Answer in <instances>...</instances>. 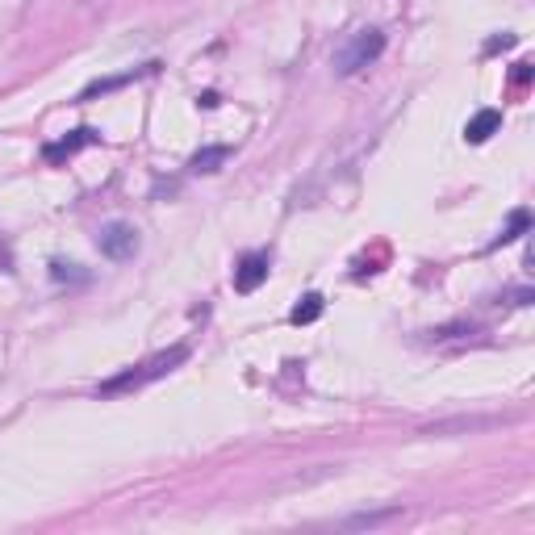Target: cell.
<instances>
[{"label": "cell", "mask_w": 535, "mask_h": 535, "mask_svg": "<svg viewBox=\"0 0 535 535\" xmlns=\"http://www.w3.org/2000/svg\"><path fill=\"white\" fill-rule=\"evenodd\" d=\"M184 360H189V347L176 343V347H168V352H159V356H151V360H143V364H134V368L118 372V377L105 381L97 393H101V398H118V393L143 389V385H151V381H159V377H168V372L180 368Z\"/></svg>", "instance_id": "6da1fadb"}, {"label": "cell", "mask_w": 535, "mask_h": 535, "mask_svg": "<svg viewBox=\"0 0 535 535\" xmlns=\"http://www.w3.org/2000/svg\"><path fill=\"white\" fill-rule=\"evenodd\" d=\"M381 55H385V34H381L377 26L356 30V34L335 51V72H339V76H356V72H364L368 63H377Z\"/></svg>", "instance_id": "7a4b0ae2"}, {"label": "cell", "mask_w": 535, "mask_h": 535, "mask_svg": "<svg viewBox=\"0 0 535 535\" xmlns=\"http://www.w3.org/2000/svg\"><path fill=\"white\" fill-rule=\"evenodd\" d=\"M97 247L109 260H134L138 255V230L130 222H109L101 235H97Z\"/></svg>", "instance_id": "3957f363"}, {"label": "cell", "mask_w": 535, "mask_h": 535, "mask_svg": "<svg viewBox=\"0 0 535 535\" xmlns=\"http://www.w3.org/2000/svg\"><path fill=\"white\" fill-rule=\"evenodd\" d=\"M268 268H272L268 251H251V255H243L239 268H235V289H239V293H255V289H260V285L268 281Z\"/></svg>", "instance_id": "277c9868"}, {"label": "cell", "mask_w": 535, "mask_h": 535, "mask_svg": "<svg viewBox=\"0 0 535 535\" xmlns=\"http://www.w3.org/2000/svg\"><path fill=\"white\" fill-rule=\"evenodd\" d=\"M97 130H88V126H80L72 138H63V143H51V147H42V159H46V164H59V159H72L80 147H92V143H97Z\"/></svg>", "instance_id": "5b68a950"}, {"label": "cell", "mask_w": 535, "mask_h": 535, "mask_svg": "<svg viewBox=\"0 0 535 535\" xmlns=\"http://www.w3.org/2000/svg\"><path fill=\"white\" fill-rule=\"evenodd\" d=\"M498 130H502V113H498V109H481L477 118L464 126V138H469V143L477 147V143H485V138L498 134Z\"/></svg>", "instance_id": "8992f818"}, {"label": "cell", "mask_w": 535, "mask_h": 535, "mask_svg": "<svg viewBox=\"0 0 535 535\" xmlns=\"http://www.w3.org/2000/svg\"><path fill=\"white\" fill-rule=\"evenodd\" d=\"M159 63H147V67H138V72H126V76H113V80H97V84H88L84 92H80V101H92V97H101V92H109V88H122V84H130V80H138V76H147V72H155Z\"/></svg>", "instance_id": "52a82bcc"}, {"label": "cell", "mask_w": 535, "mask_h": 535, "mask_svg": "<svg viewBox=\"0 0 535 535\" xmlns=\"http://www.w3.org/2000/svg\"><path fill=\"white\" fill-rule=\"evenodd\" d=\"M230 159V147H205V151H197L193 159H189V172H218L222 164Z\"/></svg>", "instance_id": "ba28073f"}, {"label": "cell", "mask_w": 535, "mask_h": 535, "mask_svg": "<svg viewBox=\"0 0 535 535\" xmlns=\"http://www.w3.org/2000/svg\"><path fill=\"white\" fill-rule=\"evenodd\" d=\"M318 314H322V293H306V297H301L297 306H293L289 322H293V327H306V322H314Z\"/></svg>", "instance_id": "9c48e42d"}, {"label": "cell", "mask_w": 535, "mask_h": 535, "mask_svg": "<svg viewBox=\"0 0 535 535\" xmlns=\"http://www.w3.org/2000/svg\"><path fill=\"white\" fill-rule=\"evenodd\" d=\"M527 230H531V214H527V209H515V214H510V226L490 243V251H494V247H506V243H515L519 235H527Z\"/></svg>", "instance_id": "30bf717a"}, {"label": "cell", "mask_w": 535, "mask_h": 535, "mask_svg": "<svg viewBox=\"0 0 535 535\" xmlns=\"http://www.w3.org/2000/svg\"><path fill=\"white\" fill-rule=\"evenodd\" d=\"M402 510L398 506H389V510H364V515H352L343 527H381V523H389V519H398Z\"/></svg>", "instance_id": "8fae6325"}, {"label": "cell", "mask_w": 535, "mask_h": 535, "mask_svg": "<svg viewBox=\"0 0 535 535\" xmlns=\"http://www.w3.org/2000/svg\"><path fill=\"white\" fill-rule=\"evenodd\" d=\"M506 46H515V34H502V38H494L485 51H506Z\"/></svg>", "instance_id": "7c38bea8"}, {"label": "cell", "mask_w": 535, "mask_h": 535, "mask_svg": "<svg viewBox=\"0 0 535 535\" xmlns=\"http://www.w3.org/2000/svg\"><path fill=\"white\" fill-rule=\"evenodd\" d=\"M13 268V251L5 247V243H0V272H9Z\"/></svg>", "instance_id": "4fadbf2b"}, {"label": "cell", "mask_w": 535, "mask_h": 535, "mask_svg": "<svg viewBox=\"0 0 535 535\" xmlns=\"http://www.w3.org/2000/svg\"><path fill=\"white\" fill-rule=\"evenodd\" d=\"M531 76V63H515V84H527Z\"/></svg>", "instance_id": "5bb4252c"}]
</instances>
